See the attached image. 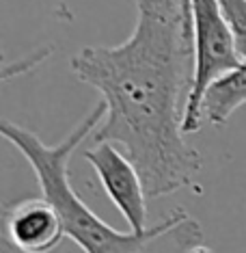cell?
<instances>
[{
	"mask_svg": "<svg viewBox=\"0 0 246 253\" xmlns=\"http://www.w3.org/2000/svg\"><path fill=\"white\" fill-rule=\"evenodd\" d=\"M84 160L93 167L102 188L106 191L112 206L121 212L132 232L147 229V191L136 165L130 156L119 152L110 141L93 143L84 152Z\"/></svg>",
	"mask_w": 246,
	"mask_h": 253,
	"instance_id": "277c9868",
	"label": "cell"
},
{
	"mask_svg": "<svg viewBox=\"0 0 246 253\" xmlns=\"http://www.w3.org/2000/svg\"><path fill=\"white\" fill-rule=\"evenodd\" d=\"M181 7H184V13H186L188 22H190V0H181ZM190 26H192V22H190Z\"/></svg>",
	"mask_w": 246,
	"mask_h": 253,
	"instance_id": "8992f818",
	"label": "cell"
},
{
	"mask_svg": "<svg viewBox=\"0 0 246 253\" xmlns=\"http://www.w3.org/2000/svg\"><path fill=\"white\" fill-rule=\"evenodd\" d=\"M106 115L104 100L80 119V124L56 145L43 143L35 132L11 124H0V134L7 139L33 167L41 195L59 212L65 236L89 253H136V251H210L203 229L184 210H175L156 225L142 232H119L100 218L76 195L70 182V158Z\"/></svg>",
	"mask_w": 246,
	"mask_h": 253,
	"instance_id": "7a4b0ae2",
	"label": "cell"
},
{
	"mask_svg": "<svg viewBox=\"0 0 246 253\" xmlns=\"http://www.w3.org/2000/svg\"><path fill=\"white\" fill-rule=\"evenodd\" d=\"M2 236L4 243L18 251L43 253L59 247L65 236V227L56 208L41 195L4 206Z\"/></svg>",
	"mask_w": 246,
	"mask_h": 253,
	"instance_id": "5b68a950",
	"label": "cell"
},
{
	"mask_svg": "<svg viewBox=\"0 0 246 253\" xmlns=\"http://www.w3.org/2000/svg\"><path fill=\"white\" fill-rule=\"evenodd\" d=\"M136 24L123 43L87 45L71 56L80 83L100 91L104 124L93 143L110 141L136 165L149 199L190 186L201 154L186 141L192 80V26L181 0H134Z\"/></svg>",
	"mask_w": 246,
	"mask_h": 253,
	"instance_id": "6da1fadb",
	"label": "cell"
},
{
	"mask_svg": "<svg viewBox=\"0 0 246 253\" xmlns=\"http://www.w3.org/2000/svg\"><path fill=\"white\" fill-rule=\"evenodd\" d=\"M190 22L192 80L184 115L186 134L201 128V106L210 87L242 63L236 31H233L220 0H190Z\"/></svg>",
	"mask_w": 246,
	"mask_h": 253,
	"instance_id": "3957f363",
	"label": "cell"
}]
</instances>
